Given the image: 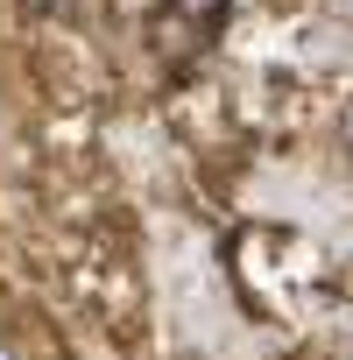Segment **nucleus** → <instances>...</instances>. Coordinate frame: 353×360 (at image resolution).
<instances>
[{
    "instance_id": "obj_1",
    "label": "nucleus",
    "mask_w": 353,
    "mask_h": 360,
    "mask_svg": "<svg viewBox=\"0 0 353 360\" xmlns=\"http://www.w3.org/2000/svg\"><path fill=\"white\" fill-rule=\"evenodd\" d=\"M0 360H22V353H15V339H0Z\"/></svg>"
}]
</instances>
